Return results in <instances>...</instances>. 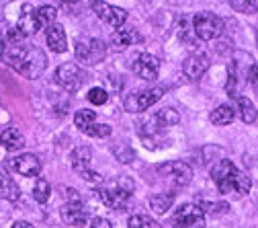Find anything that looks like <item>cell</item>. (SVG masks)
<instances>
[{
	"label": "cell",
	"mask_w": 258,
	"mask_h": 228,
	"mask_svg": "<svg viewBox=\"0 0 258 228\" xmlns=\"http://www.w3.org/2000/svg\"><path fill=\"white\" fill-rule=\"evenodd\" d=\"M5 64L25 78H39L47 68V56L37 45H29L25 41V35L17 27L7 29L3 35V54H0Z\"/></svg>",
	"instance_id": "obj_1"
},
{
	"label": "cell",
	"mask_w": 258,
	"mask_h": 228,
	"mask_svg": "<svg viewBox=\"0 0 258 228\" xmlns=\"http://www.w3.org/2000/svg\"><path fill=\"white\" fill-rule=\"evenodd\" d=\"M211 179L215 181L221 195H232V198H238V200L244 198V195L252 189L250 177L244 171H240L228 158H221V160L213 162Z\"/></svg>",
	"instance_id": "obj_2"
},
{
	"label": "cell",
	"mask_w": 258,
	"mask_h": 228,
	"mask_svg": "<svg viewBox=\"0 0 258 228\" xmlns=\"http://www.w3.org/2000/svg\"><path fill=\"white\" fill-rule=\"evenodd\" d=\"M225 31V21L215 13H199L192 17V33L201 41L219 39Z\"/></svg>",
	"instance_id": "obj_3"
},
{
	"label": "cell",
	"mask_w": 258,
	"mask_h": 228,
	"mask_svg": "<svg viewBox=\"0 0 258 228\" xmlns=\"http://www.w3.org/2000/svg\"><path fill=\"white\" fill-rule=\"evenodd\" d=\"M164 93H166L164 86H150V88H144V90H134V93H129L125 97L123 107L129 113H144L162 99Z\"/></svg>",
	"instance_id": "obj_4"
},
{
	"label": "cell",
	"mask_w": 258,
	"mask_h": 228,
	"mask_svg": "<svg viewBox=\"0 0 258 228\" xmlns=\"http://www.w3.org/2000/svg\"><path fill=\"white\" fill-rule=\"evenodd\" d=\"M74 56L82 66H92V64H99L105 60L107 45L103 39L96 37H78L74 45Z\"/></svg>",
	"instance_id": "obj_5"
},
{
	"label": "cell",
	"mask_w": 258,
	"mask_h": 228,
	"mask_svg": "<svg viewBox=\"0 0 258 228\" xmlns=\"http://www.w3.org/2000/svg\"><path fill=\"white\" fill-rule=\"evenodd\" d=\"M172 228H205V212L199 204H184L176 210Z\"/></svg>",
	"instance_id": "obj_6"
},
{
	"label": "cell",
	"mask_w": 258,
	"mask_h": 228,
	"mask_svg": "<svg viewBox=\"0 0 258 228\" xmlns=\"http://www.w3.org/2000/svg\"><path fill=\"white\" fill-rule=\"evenodd\" d=\"M90 9L94 11V15L99 17L103 23L111 25L113 29H119L125 25L127 21V11L125 9H119V7H113L105 0H92L90 3Z\"/></svg>",
	"instance_id": "obj_7"
},
{
	"label": "cell",
	"mask_w": 258,
	"mask_h": 228,
	"mask_svg": "<svg viewBox=\"0 0 258 228\" xmlns=\"http://www.w3.org/2000/svg\"><path fill=\"white\" fill-rule=\"evenodd\" d=\"M158 173L166 179H170L176 187H184L192 181V169L186 165V162H180V160L162 162V165H158Z\"/></svg>",
	"instance_id": "obj_8"
},
{
	"label": "cell",
	"mask_w": 258,
	"mask_h": 228,
	"mask_svg": "<svg viewBox=\"0 0 258 228\" xmlns=\"http://www.w3.org/2000/svg\"><path fill=\"white\" fill-rule=\"evenodd\" d=\"M55 82L61 88H66L68 93H76L84 82V72L80 66H76V64L66 62L55 70Z\"/></svg>",
	"instance_id": "obj_9"
},
{
	"label": "cell",
	"mask_w": 258,
	"mask_h": 228,
	"mask_svg": "<svg viewBox=\"0 0 258 228\" xmlns=\"http://www.w3.org/2000/svg\"><path fill=\"white\" fill-rule=\"evenodd\" d=\"M96 195H99V200L107 206V208H111V210H115V212H125L127 208H129V202H132V193L129 191H125V189H121L119 185H115V187H101L99 191H96Z\"/></svg>",
	"instance_id": "obj_10"
},
{
	"label": "cell",
	"mask_w": 258,
	"mask_h": 228,
	"mask_svg": "<svg viewBox=\"0 0 258 228\" xmlns=\"http://www.w3.org/2000/svg\"><path fill=\"white\" fill-rule=\"evenodd\" d=\"M7 165L11 171L23 175V177H37L41 173V160L35 156V154H17L15 158H9Z\"/></svg>",
	"instance_id": "obj_11"
},
{
	"label": "cell",
	"mask_w": 258,
	"mask_h": 228,
	"mask_svg": "<svg viewBox=\"0 0 258 228\" xmlns=\"http://www.w3.org/2000/svg\"><path fill=\"white\" fill-rule=\"evenodd\" d=\"M209 66H211L209 56L197 52V54H190V56L182 62V74H184L188 80L197 82V80L203 78V74L209 70Z\"/></svg>",
	"instance_id": "obj_12"
},
{
	"label": "cell",
	"mask_w": 258,
	"mask_h": 228,
	"mask_svg": "<svg viewBox=\"0 0 258 228\" xmlns=\"http://www.w3.org/2000/svg\"><path fill=\"white\" fill-rule=\"evenodd\" d=\"M160 58L154 56V54H140L134 62V72L142 78V80H148V82H154L160 74Z\"/></svg>",
	"instance_id": "obj_13"
},
{
	"label": "cell",
	"mask_w": 258,
	"mask_h": 228,
	"mask_svg": "<svg viewBox=\"0 0 258 228\" xmlns=\"http://www.w3.org/2000/svg\"><path fill=\"white\" fill-rule=\"evenodd\" d=\"M17 29L21 31V33L25 37L29 35H35L37 31L41 29V21L37 17V9H33L31 5H23L21 7V15H19V21H17Z\"/></svg>",
	"instance_id": "obj_14"
},
{
	"label": "cell",
	"mask_w": 258,
	"mask_h": 228,
	"mask_svg": "<svg viewBox=\"0 0 258 228\" xmlns=\"http://www.w3.org/2000/svg\"><path fill=\"white\" fill-rule=\"evenodd\" d=\"M45 41L49 45L51 52L55 54H63L68 50V37H66V29L57 23H51L47 27V35H45Z\"/></svg>",
	"instance_id": "obj_15"
},
{
	"label": "cell",
	"mask_w": 258,
	"mask_h": 228,
	"mask_svg": "<svg viewBox=\"0 0 258 228\" xmlns=\"http://www.w3.org/2000/svg\"><path fill=\"white\" fill-rule=\"evenodd\" d=\"M61 220L70 226H84L88 222V212L82 208V204H68L61 208Z\"/></svg>",
	"instance_id": "obj_16"
},
{
	"label": "cell",
	"mask_w": 258,
	"mask_h": 228,
	"mask_svg": "<svg viewBox=\"0 0 258 228\" xmlns=\"http://www.w3.org/2000/svg\"><path fill=\"white\" fill-rule=\"evenodd\" d=\"M19 195H21L19 185L13 181V177L9 175V171L5 167H0V200L15 202V200H19Z\"/></svg>",
	"instance_id": "obj_17"
},
{
	"label": "cell",
	"mask_w": 258,
	"mask_h": 228,
	"mask_svg": "<svg viewBox=\"0 0 258 228\" xmlns=\"http://www.w3.org/2000/svg\"><path fill=\"white\" fill-rule=\"evenodd\" d=\"M144 37L140 35L138 29H117L113 33V45L117 50H123V48H129V45H136V43H142Z\"/></svg>",
	"instance_id": "obj_18"
},
{
	"label": "cell",
	"mask_w": 258,
	"mask_h": 228,
	"mask_svg": "<svg viewBox=\"0 0 258 228\" xmlns=\"http://www.w3.org/2000/svg\"><path fill=\"white\" fill-rule=\"evenodd\" d=\"M90 160H92V150H90V146H76L74 150H72V154H70V165H72V169L80 175L82 171H86V169H90Z\"/></svg>",
	"instance_id": "obj_19"
},
{
	"label": "cell",
	"mask_w": 258,
	"mask_h": 228,
	"mask_svg": "<svg viewBox=\"0 0 258 228\" xmlns=\"http://www.w3.org/2000/svg\"><path fill=\"white\" fill-rule=\"evenodd\" d=\"M0 144H3L7 150L15 152V150H21L25 146V136L19 132L17 127H7L3 134H0Z\"/></svg>",
	"instance_id": "obj_20"
},
{
	"label": "cell",
	"mask_w": 258,
	"mask_h": 228,
	"mask_svg": "<svg viewBox=\"0 0 258 228\" xmlns=\"http://www.w3.org/2000/svg\"><path fill=\"white\" fill-rule=\"evenodd\" d=\"M150 121L156 125V129H160V127H170V125H176V123L180 121V113H178L176 109H172V107H164V109H160Z\"/></svg>",
	"instance_id": "obj_21"
},
{
	"label": "cell",
	"mask_w": 258,
	"mask_h": 228,
	"mask_svg": "<svg viewBox=\"0 0 258 228\" xmlns=\"http://www.w3.org/2000/svg\"><path fill=\"white\" fill-rule=\"evenodd\" d=\"M234 99H236V103H238V109H240L242 121H244V123H254V121H256V117H258V111H256L254 103L248 99V97H244V95H236Z\"/></svg>",
	"instance_id": "obj_22"
},
{
	"label": "cell",
	"mask_w": 258,
	"mask_h": 228,
	"mask_svg": "<svg viewBox=\"0 0 258 228\" xmlns=\"http://www.w3.org/2000/svg\"><path fill=\"white\" fill-rule=\"evenodd\" d=\"M174 202V195L172 193H156L150 198V208L156 212V214H166L170 210Z\"/></svg>",
	"instance_id": "obj_23"
},
{
	"label": "cell",
	"mask_w": 258,
	"mask_h": 228,
	"mask_svg": "<svg viewBox=\"0 0 258 228\" xmlns=\"http://www.w3.org/2000/svg\"><path fill=\"white\" fill-rule=\"evenodd\" d=\"M211 121L215 125H230L234 121V107L232 105H219L211 111Z\"/></svg>",
	"instance_id": "obj_24"
},
{
	"label": "cell",
	"mask_w": 258,
	"mask_h": 228,
	"mask_svg": "<svg viewBox=\"0 0 258 228\" xmlns=\"http://www.w3.org/2000/svg\"><path fill=\"white\" fill-rule=\"evenodd\" d=\"M33 200L37 202V204H47L49 202V193H51V185H49V181L47 179H37L35 181V185H33Z\"/></svg>",
	"instance_id": "obj_25"
},
{
	"label": "cell",
	"mask_w": 258,
	"mask_h": 228,
	"mask_svg": "<svg viewBox=\"0 0 258 228\" xmlns=\"http://www.w3.org/2000/svg\"><path fill=\"white\" fill-rule=\"evenodd\" d=\"M127 228H162L160 222H156L154 218L146 216V214H134L127 220Z\"/></svg>",
	"instance_id": "obj_26"
},
{
	"label": "cell",
	"mask_w": 258,
	"mask_h": 228,
	"mask_svg": "<svg viewBox=\"0 0 258 228\" xmlns=\"http://www.w3.org/2000/svg\"><path fill=\"white\" fill-rule=\"evenodd\" d=\"M199 208L205 214H211V216H223V214L230 212V204L228 202H201Z\"/></svg>",
	"instance_id": "obj_27"
},
{
	"label": "cell",
	"mask_w": 258,
	"mask_h": 228,
	"mask_svg": "<svg viewBox=\"0 0 258 228\" xmlns=\"http://www.w3.org/2000/svg\"><path fill=\"white\" fill-rule=\"evenodd\" d=\"M74 123H76V127L82 129V132H86V129H88L92 123H96V115H94V111H90V109H80V111H76V115H74Z\"/></svg>",
	"instance_id": "obj_28"
},
{
	"label": "cell",
	"mask_w": 258,
	"mask_h": 228,
	"mask_svg": "<svg viewBox=\"0 0 258 228\" xmlns=\"http://www.w3.org/2000/svg\"><path fill=\"white\" fill-rule=\"evenodd\" d=\"M230 7L242 15H254L258 11V0H230Z\"/></svg>",
	"instance_id": "obj_29"
},
{
	"label": "cell",
	"mask_w": 258,
	"mask_h": 228,
	"mask_svg": "<svg viewBox=\"0 0 258 228\" xmlns=\"http://www.w3.org/2000/svg\"><path fill=\"white\" fill-rule=\"evenodd\" d=\"M238 68H236V64L232 62L230 66H228V84H225V90H228L230 97H236L238 95Z\"/></svg>",
	"instance_id": "obj_30"
},
{
	"label": "cell",
	"mask_w": 258,
	"mask_h": 228,
	"mask_svg": "<svg viewBox=\"0 0 258 228\" xmlns=\"http://www.w3.org/2000/svg\"><path fill=\"white\" fill-rule=\"evenodd\" d=\"M111 132H113V127H111V125H107V123H92L84 134H86V136H90V138H109V136H111Z\"/></svg>",
	"instance_id": "obj_31"
},
{
	"label": "cell",
	"mask_w": 258,
	"mask_h": 228,
	"mask_svg": "<svg viewBox=\"0 0 258 228\" xmlns=\"http://www.w3.org/2000/svg\"><path fill=\"white\" fill-rule=\"evenodd\" d=\"M86 99L92 103V105H105L107 103V90L105 88H101V86H92L90 90H88V95H86Z\"/></svg>",
	"instance_id": "obj_32"
},
{
	"label": "cell",
	"mask_w": 258,
	"mask_h": 228,
	"mask_svg": "<svg viewBox=\"0 0 258 228\" xmlns=\"http://www.w3.org/2000/svg\"><path fill=\"white\" fill-rule=\"evenodd\" d=\"M113 154L121 160V162H129V160H134L136 158V152L132 146H127V144H117L113 146Z\"/></svg>",
	"instance_id": "obj_33"
},
{
	"label": "cell",
	"mask_w": 258,
	"mask_h": 228,
	"mask_svg": "<svg viewBox=\"0 0 258 228\" xmlns=\"http://www.w3.org/2000/svg\"><path fill=\"white\" fill-rule=\"evenodd\" d=\"M37 17H39V21L41 23H53L55 21V17H57V9L55 7H51V5H43L41 9H37Z\"/></svg>",
	"instance_id": "obj_34"
},
{
	"label": "cell",
	"mask_w": 258,
	"mask_h": 228,
	"mask_svg": "<svg viewBox=\"0 0 258 228\" xmlns=\"http://www.w3.org/2000/svg\"><path fill=\"white\" fill-rule=\"evenodd\" d=\"M203 154H205V162H211V158H213V162L221 160V148L219 146H205Z\"/></svg>",
	"instance_id": "obj_35"
},
{
	"label": "cell",
	"mask_w": 258,
	"mask_h": 228,
	"mask_svg": "<svg viewBox=\"0 0 258 228\" xmlns=\"http://www.w3.org/2000/svg\"><path fill=\"white\" fill-rule=\"evenodd\" d=\"M80 175H82L86 181H90V183H103V177L96 173V171H92V169H86V171H82Z\"/></svg>",
	"instance_id": "obj_36"
},
{
	"label": "cell",
	"mask_w": 258,
	"mask_h": 228,
	"mask_svg": "<svg viewBox=\"0 0 258 228\" xmlns=\"http://www.w3.org/2000/svg\"><path fill=\"white\" fill-rule=\"evenodd\" d=\"M246 78L252 82V84H258V64H252L246 72Z\"/></svg>",
	"instance_id": "obj_37"
},
{
	"label": "cell",
	"mask_w": 258,
	"mask_h": 228,
	"mask_svg": "<svg viewBox=\"0 0 258 228\" xmlns=\"http://www.w3.org/2000/svg\"><path fill=\"white\" fill-rule=\"evenodd\" d=\"M90 228H113V224L107 220V218H94Z\"/></svg>",
	"instance_id": "obj_38"
},
{
	"label": "cell",
	"mask_w": 258,
	"mask_h": 228,
	"mask_svg": "<svg viewBox=\"0 0 258 228\" xmlns=\"http://www.w3.org/2000/svg\"><path fill=\"white\" fill-rule=\"evenodd\" d=\"M80 3V0H57V5L61 7V9H72V7H76Z\"/></svg>",
	"instance_id": "obj_39"
},
{
	"label": "cell",
	"mask_w": 258,
	"mask_h": 228,
	"mask_svg": "<svg viewBox=\"0 0 258 228\" xmlns=\"http://www.w3.org/2000/svg\"><path fill=\"white\" fill-rule=\"evenodd\" d=\"M11 228H35V226H33V224H29V222H25V220H17Z\"/></svg>",
	"instance_id": "obj_40"
},
{
	"label": "cell",
	"mask_w": 258,
	"mask_h": 228,
	"mask_svg": "<svg viewBox=\"0 0 258 228\" xmlns=\"http://www.w3.org/2000/svg\"><path fill=\"white\" fill-rule=\"evenodd\" d=\"M256 41H258V37H256Z\"/></svg>",
	"instance_id": "obj_41"
}]
</instances>
